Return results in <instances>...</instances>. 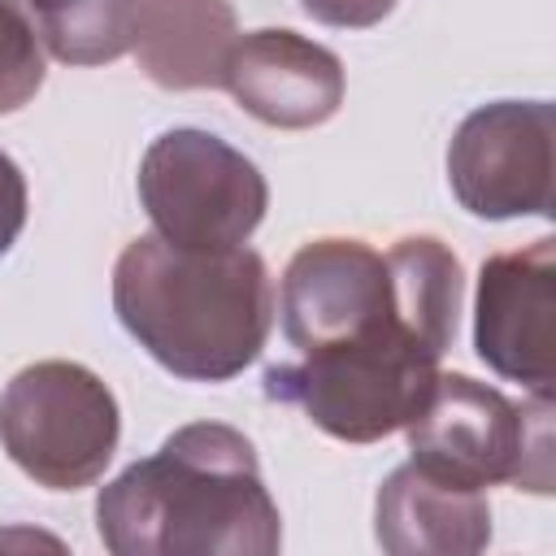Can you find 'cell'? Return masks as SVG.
Segmentation results:
<instances>
[{"label": "cell", "mask_w": 556, "mask_h": 556, "mask_svg": "<svg viewBox=\"0 0 556 556\" xmlns=\"http://www.w3.org/2000/svg\"><path fill=\"white\" fill-rule=\"evenodd\" d=\"M460 295L465 269L434 235H404L387 252L348 235L313 239L287 261L274 313L295 361L269 365L261 391L339 443H378L426 404Z\"/></svg>", "instance_id": "6da1fadb"}, {"label": "cell", "mask_w": 556, "mask_h": 556, "mask_svg": "<svg viewBox=\"0 0 556 556\" xmlns=\"http://www.w3.org/2000/svg\"><path fill=\"white\" fill-rule=\"evenodd\" d=\"M96 534L113 556H274L282 513L252 439L191 421L100 486Z\"/></svg>", "instance_id": "7a4b0ae2"}, {"label": "cell", "mask_w": 556, "mask_h": 556, "mask_svg": "<svg viewBox=\"0 0 556 556\" xmlns=\"http://www.w3.org/2000/svg\"><path fill=\"white\" fill-rule=\"evenodd\" d=\"M113 313L122 330L182 382H230L265 348L278 291L261 252L178 248L139 235L113 265Z\"/></svg>", "instance_id": "3957f363"}, {"label": "cell", "mask_w": 556, "mask_h": 556, "mask_svg": "<svg viewBox=\"0 0 556 556\" xmlns=\"http://www.w3.org/2000/svg\"><path fill=\"white\" fill-rule=\"evenodd\" d=\"M404 434L408 460L447 482L473 491L508 482L517 491L552 495V395L517 404L500 387L439 369Z\"/></svg>", "instance_id": "277c9868"}, {"label": "cell", "mask_w": 556, "mask_h": 556, "mask_svg": "<svg viewBox=\"0 0 556 556\" xmlns=\"http://www.w3.org/2000/svg\"><path fill=\"white\" fill-rule=\"evenodd\" d=\"M117 439V395L78 361H35L0 391V447L35 486L83 491L100 482Z\"/></svg>", "instance_id": "5b68a950"}, {"label": "cell", "mask_w": 556, "mask_h": 556, "mask_svg": "<svg viewBox=\"0 0 556 556\" xmlns=\"http://www.w3.org/2000/svg\"><path fill=\"white\" fill-rule=\"evenodd\" d=\"M152 235L178 248H243L269 208V182L252 156L200 126L161 130L135 178Z\"/></svg>", "instance_id": "8992f818"}, {"label": "cell", "mask_w": 556, "mask_h": 556, "mask_svg": "<svg viewBox=\"0 0 556 556\" xmlns=\"http://www.w3.org/2000/svg\"><path fill=\"white\" fill-rule=\"evenodd\" d=\"M556 113L547 100H491L447 143V187L469 217H552Z\"/></svg>", "instance_id": "52a82bcc"}, {"label": "cell", "mask_w": 556, "mask_h": 556, "mask_svg": "<svg viewBox=\"0 0 556 556\" xmlns=\"http://www.w3.org/2000/svg\"><path fill=\"white\" fill-rule=\"evenodd\" d=\"M556 239L543 235L526 248L495 252L478 269L473 295V352L530 395H552L556 382Z\"/></svg>", "instance_id": "ba28073f"}, {"label": "cell", "mask_w": 556, "mask_h": 556, "mask_svg": "<svg viewBox=\"0 0 556 556\" xmlns=\"http://www.w3.org/2000/svg\"><path fill=\"white\" fill-rule=\"evenodd\" d=\"M222 87L235 104L274 130H313L343 104V61L287 26H261L235 39Z\"/></svg>", "instance_id": "9c48e42d"}, {"label": "cell", "mask_w": 556, "mask_h": 556, "mask_svg": "<svg viewBox=\"0 0 556 556\" xmlns=\"http://www.w3.org/2000/svg\"><path fill=\"white\" fill-rule=\"evenodd\" d=\"M374 539L391 556H473L491 543L486 491L404 460L378 486Z\"/></svg>", "instance_id": "30bf717a"}, {"label": "cell", "mask_w": 556, "mask_h": 556, "mask_svg": "<svg viewBox=\"0 0 556 556\" xmlns=\"http://www.w3.org/2000/svg\"><path fill=\"white\" fill-rule=\"evenodd\" d=\"M235 39L239 13L230 0H143L130 52L161 91H213Z\"/></svg>", "instance_id": "8fae6325"}, {"label": "cell", "mask_w": 556, "mask_h": 556, "mask_svg": "<svg viewBox=\"0 0 556 556\" xmlns=\"http://www.w3.org/2000/svg\"><path fill=\"white\" fill-rule=\"evenodd\" d=\"M61 65H109L135 48L143 0H17Z\"/></svg>", "instance_id": "7c38bea8"}, {"label": "cell", "mask_w": 556, "mask_h": 556, "mask_svg": "<svg viewBox=\"0 0 556 556\" xmlns=\"http://www.w3.org/2000/svg\"><path fill=\"white\" fill-rule=\"evenodd\" d=\"M43 43L17 0H0V117L17 113L43 87Z\"/></svg>", "instance_id": "4fadbf2b"}, {"label": "cell", "mask_w": 556, "mask_h": 556, "mask_svg": "<svg viewBox=\"0 0 556 556\" xmlns=\"http://www.w3.org/2000/svg\"><path fill=\"white\" fill-rule=\"evenodd\" d=\"M300 9L321 22V26H339V30H369L382 17H391L395 0H300Z\"/></svg>", "instance_id": "5bb4252c"}, {"label": "cell", "mask_w": 556, "mask_h": 556, "mask_svg": "<svg viewBox=\"0 0 556 556\" xmlns=\"http://www.w3.org/2000/svg\"><path fill=\"white\" fill-rule=\"evenodd\" d=\"M26 174L9 152H0V256H9V248L17 243L26 226Z\"/></svg>", "instance_id": "9a60e30c"}]
</instances>
